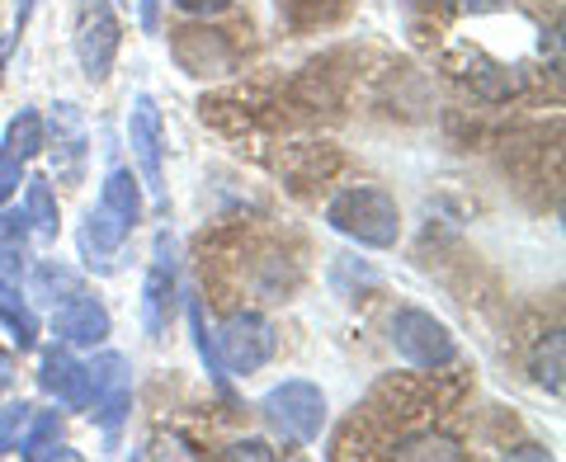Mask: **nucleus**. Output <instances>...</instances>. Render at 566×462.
I'll list each match as a JSON object with an SVG mask.
<instances>
[{
	"label": "nucleus",
	"mask_w": 566,
	"mask_h": 462,
	"mask_svg": "<svg viewBox=\"0 0 566 462\" xmlns=\"http://www.w3.org/2000/svg\"><path fill=\"white\" fill-rule=\"evenodd\" d=\"M326 222L335 231H345L359 245H374V251H387L397 245L401 237V212H397V199L378 185H354V189H340L326 208Z\"/></svg>",
	"instance_id": "1"
},
{
	"label": "nucleus",
	"mask_w": 566,
	"mask_h": 462,
	"mask_svg": "<svg viewBox=\"0 0 566 462\" xmlns=\"http://www.w3.org/2000/svg\"><path fill=\"white\" fill-rule=\"evenodd\" d=\"M137 218H142V193H137L133 170H109V180H104V189H99L95 212L81 227V251H85V260L118 251V245L133 237Z\"/></svg>",
	"instance_id": "2"
},
{
	"label": "nucleus",
	"mask_w": 566,
	"mask_h": 462,
	"mask_svg": "<svg viewBox=\"0 0 566 462\" xmlns=\"http://www.w3.org/2000/svg\"><path fill=\"white\" fill-rule=\"evenodd\" d=\"M260 411L270 416L283 434L312 443L316 434H322V424H326V397H322V387L293 378V382H279L274 392L260 401Z\"/></svg>",
	"instance_id": "3"
},
{
	"label": "nucleus",
	"mask_w": 566,
	"mask_h": 462,
	"mask_svg": "<svg viewBox=\"0 0 566 462\" xmlns=\"http://www.w3.org/2000/svg\"><path fill=\"white\" fill-rule=\"evenodd\" d=\"M118 52V14L109 0H76V57L91 81H104Z\"/></svg>",
	"instance_id": "4"
},
{
	"label": "nucleus",
	"mask_w": 566,
	"mask_h": 462,
	"mask_svg": "<svg viewBox=\"0 0 566 462\" xmlns=\"http://www.w3.org/2000/svg\"><path fill=\"white\" fill-rule=\"evenodd\" d=\"M212 345H218V359L227 372H255L274 354V330L264 316L237 312V316H227L218 335H212Z\"/></svg>",
	"instance_id": "5"
},
{
	"label": "nucleus",
	"mask_w": 566,
	"mask_h": 462,
	"mask_svg": "<svg viewBox=\"0 0 566 462\" xmlns=\"http://www.w3.org/2000/svg\"><path fill=\"white\" fill-rule=\"evenodd\" d=\"M170 52L189 76H227L237 66V43L227 29H208V24H185V29H170Z\"/></svg>",
	"instance_id": "6"
},
{
	"label": "nucleus",
	"mask_w": 566,
	"mask_h": 462,
	"mask_svg": "<svg viewBox=\"0 0 566 462\" xmlns=\"http://www.w3.org/2000/svg\"><path fill=\"white\" fill-rule=\"evenodd\" d=\"M392 345H397L401 359L416 364V368H444V364H453V335L439 326L430 312H416V307L397 312Z\"/></svg>",
	"instance_id": "7"
},
{
	"label": "nucleus",
	"mask_w": 566,
	"mask_h": 462,
	"mask_svg": "<svg viewBox=\"0 0 566 462\" xmlns=\"http://www.w3.org/2000/svg\"><path fill=\"white\" fill-rule=\"evenodd\" d=\"M91 406L104 424V434H118L123 416H128L133 406V382H128V364L118 359V354H104V359L91 364Z\"/></svg>",
	"instance_id": "8"
},
{
	"label": "nucleus",
	"mask_w": 566,
	"mask_h": 462,
	"mask_svg": "<svg viewBox=\"0 0 566 462\" xmlns=\"http://www.w3.org/2000/svg\"><path fill=\"white\" fill-rule=\"evenodd\" d=\"M128 141H133V156H137L142 175H147L151 193L166 203V180H161V109H156L151 95H137V99H133Z\"/></svg>",
	"instance_id": "9"
},
{
	"label": "nucleus",
	"mask_w": 566,
	"mask_h": 462,
	"mask_svg": "<svg viewBox=\"0 0 566 462\" xmlns=\"http://www.w3.org/2000/svg\"><path fill=\"white\" fill-rule=\"evenodd\" d=\"M175 312V260H170V237H156V260L147 274V288H142V326H147L151 340H161Z\"/></svg>",
	"instance_id": "10"
},
{
	"label": "nucleus",
	"mask_w": 566,
	"mask_h": 462,
	"mask_svg": "<svg viewBox=\"0 0 566 462\" xmlns=\"http://www.w3.org/2000/svg\"><path fill=\"white\" fill-rule=\"evenodd\" d=\"M52 330H57L66 345H99L104 335H109V312H104L91 293L76 288L71 297H62L57 316H52Z\"/></svg>",
	"instance_id": "11"
},
{
	"label": "nucleus",
	"mask_w": 566,
	"mask_h": 462,
	"mask_svg": "<svg viewBox=\"0 0 566 462\" xmlns=\"http://www.w3.org/2000/svg\"><path fill=\"white\" fill-rule=\"evenodd\" d=\"M39 382H43V392H52L66 406V411H85V406H91V368L76 364L66 349H48L43 354Z\"/></svg>",
	"instance_id": "12"
},
{
	"label": "nucleus",
	"mask_w": 566,
	"mask_h": 462,
	"mask_svg": "<svg viewBox=\"0 0 566 462\" xmlns=\"http://www.w3.org/2000/svg\"><path fill=\"white\" fill-rule=\"evenodd\" d=\"M335 170H340V151L326 147V141H297V147L283 151V180H289L297 193L331 180Z\"/></svg>",
	"instance_id": "13"
},
{
	"label": "nucleus",
	"mask_w": 566,
	"mask_h": 462,
	"mask_svg": "<svg viewBox=\"0 0 566 462\" xmlns=\"http://www.w3.org/2000/svg\"><path fill=\"white\" fill-rule=\"evenodd\" d=\"M81 156H85V128L76 118V104H57L52 109V161H57L62 180H81Z\"/></svg>",
	"instance_id": "14"
},
{
	"label": "nucleus",
	"mask_w": 566,
	"mask_h": 462,
	"mask_svg": "<svg viewBox=\"0 0 566 462\" xmlns=\"http://www.w3.org/2000/svg\"><path fill=\"white\" fill-rule=\"evenodd\" d=\"M43 151V118L33 114V109H20V118L10 123V133H6V147H0V156H10V161H33V156Z\"/></svg>",
	"instance_id": "15"
},
{
	"label": "nucleus",
	"mask_w": 566,
	"mask_h": 462,
	"mask_svg": "<svg viewBox=\"0 0 566 462\" xmlns=\"http://www.w3.org/2000/svg\"><path fill=\"white\" fill-rule=\"evenodd\" d=\"M0 322L14 330V345H20V349H33V340H39V322H33V312L24 307L20 293H14L10 283H0Z\"/></svg>",
	"instance_id": "16"
},
{
	"label": "nucleus",
	"mask_w": 566,
	"mask_h": 462,
	"mask_svg": "<svg viewBox=\"0 0 566 462\" xmlns=\"http://www.w3.org/2000/svg\"><path fill=\"white\" fill-rule=\"evenodd\" d=\"M340 10H345V0H279V14H283V20H289L293 29L331 24Z\"/></svg>",
	"instance_id": "17"
},
{
	"label": "nucleus",
	"mask_w": 566,
	"mask_h": 462,
	"mask_svg": "<svg viewBox=\"0 0 566 462\" xmlns=\"http://www.w3.org/2000/svg\"><path fill=\"white\" fill-rule=\"evenodd\" d=\"M29 222L43 231V237H57V199H52L48 180H29V199H24Z\"/></svg>",
	"instance_id": "18"
},
{
	"label": "nucleus",
	"mask_w": 566,
	"mask_h": 462,
	"mask_svg": "<svg viewBox=\"0 0 566 462\" xmlns=\"http://www.w3.org/2000/svg\"><path fill=\"white\" fill-rule=\"evenodd\" d=\"M81 288V279L71 274V270H62V264H39V270H33V293L39 297H48V302H57V297H71Z\"/></svg>",
	"instance_id": "19"
},
{
	"label": "nucleus",
	"mask_w": 566,
	"mask_h": 462,
	"mask_svg": "<svg viewBox=\"0 0 566 462\" xmlns=\"http://www.w3.org/2000/svg\"><path fill=\"white\" fill-rule=\"evenodd\" d=\"M29 420H33V406H29V401H14V406H6V416H0V453H10L14 443L24 439Z\"/></svg>",
	"instance_id": "20"
},
{
	"label": "nucleus",
	"mask_w": 566,
	"mask_h": 462,
	"mask_svg": "<svg viewBox=\"0 0 566 462\" xmlns=\"http://www.w3.org/2000/svg\"><path fill=\"white\" fill-rule=\"evenodd\" d=\"M538 382L547 392H562V335H547V349L538 354Z\"/></svg>",
	"instance_id": "21"
},
{
	"label": "nucleus",
	"mask_w": 566,
	"mask_h": 462,
	"mask_svg": "<svg viewBox=\"0 0 566 462\" xmlns=\"http://www.w3.org/2000/svg\"><path fill=\"white\" fill-rule=\"evenodd\" d=\"M24 274V241H0V283H14Z\"/></svg>",
	"instance_id": "22"
},
{
	"label": "nucleus",
	"mask_w": 566,
	"mask_h": 462,
	"mask_svg": "<svg viewBox=\"0 0 566 462\" xmlns=\"http://www.w3.org/2000/svg\"><path fill=\"white\" fill-rule=\"evenodd\" d=\"M57 434H62V416H57V411H48V416H43V420L29 430V439H20V449L29 453V449H39V443H52Z\"/></svg>",
	"instance_id": "23"
},
{
	"label": "nucleus",
	"mask_w": 566,
	"mask_h": 462,
	"mask_svg": "<svg viewBox=\"0 0 566 462\" xmlns=\"http://www.w3.org/2000/svg\"><path fill=\"white\" fill-rule=\"evenodd\" d=\"M29 212H0V241H24Z\"/></svg>",
	"instance_id": "24"
},
{
	"label": "nucleus",
	"mask_w": 566,
	"mask_h": 462,
	"mask_svg": "<svg viewBox=\"0 0 566 462\" xmlns=\"http://www.w3.org/2000/svg\"><path fill=\"white\" fill-rule=\"evenodd\" d=\"M175 6H180L185 14H222L232 0H175Z\"/></svg>",
	"instance_id": "25"
},
{
	"label": "nucleus",
	"mask_w": 566,
	"mask_h": 462,
	"mask_svg": "<svg viewBox=\"0 0 566 462\" xmlns=\"http://www.w3.org/2000/svg\"><path fill=\"white\" fill-rule=\"evenodd\" d=\"M227 458H274V453L264 449L260 439H245V443H237V449H227Z\"/></svg>",
	"instance_id": "26"
},
{
	"label": "nucleus",
	"mask_w": 566,
	"mask_h": 462,
	"mask_svg": "<svg viewBox=\"0 0 566 462\" xmlns=\"http://www.w3.org/2000/svg\"><path fill=\"white\" fill-rule=\"evenodd\" d=\"M142 29L147 33L161 29V0H142Z\"/></svg>",
	"instance_id": "27"
},
{
	"label": "nucleus",
	"mask_w": 566,
	"mask_h": 462,
	"mask_svg": "<svg viewBox=\"0 0 566 462\" xmlns=\"http://www.w3.org/2000/svg\"><path fill=\"white\" fill-rule=\"evenodd\" d=\"M14 43H20V29H14V33H6V39H0V76H6V62H10Z\"/></svg>",
	"instance_id": "28"
},
{
	"label": "nucleus",
	"mask_w": 566,
	"mask_h": 462,
	"mask_svg": "<svg viewBox=\"0 0 566 462\" xmlns=\"http://www.w3.org/2000/svg\"><path fill=\"white\" fill-rule=\"evenodd\" d=\"M29 10H33V0H14V29H24V20H29Z\"/></svg>",
	"instance_id": "29"
},
{
	"label": "nucleus",
	"mask_w": 566,
	"mask_h": 462,
	"mask_svg": "<svg viewBox=\"0 0 566 462\" xmlns=\"http://www.w3.org/2000/svg\"><path fill=\"white\" fill-rule=\"evenodd\" d=\"M6 382H10V359L0 354V387H6Z\"/></svg>",
	"instance_id": "30"
}]
</instances>
